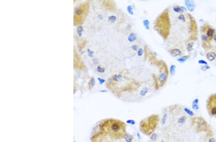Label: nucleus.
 <instances>
[{
  "label": "nucleus",
  "mask_w": 216,
  "mask_h": 142,
  "mask_svg": "<svg viewBox=\"0 0 216 142\" xmlns=\"http://www.w3.org/2000/svg\"><path fill=\"white\" fill-rule=\"evenodd\" d=\"M189 58V56H183L181 58H178L177 59V60L180 62V63H183L184 62Z\"/></svg>",
  "instance_id": "412c9836"
},
{
  "label": "nucleus",
  "mask_w": 216,
  "mask_h": 142,
  "mask_svg": "<svg viewBox=\"0 0 216 142\" xmlns=\"http://www.w3.org/2000/svg\"><path fill=\"white\" fill-rule=\"evenodd\" d=\"M94 63L95 64H97L98 63V60L97 59H94Z\"/></svg>",
  "instance_id": "e433bc0d"
},
{
  "label": "nucleus",
  "mask_w": 216,
  "mask_h": 142,
  "mask_svg": "<svg viewBox=\"0 0 216 142\" xmlns=\"http://www.w3.org/2000/svg\"><path fill=\"white\" fill-rule=\"evenodd\" d=\"M170 55L173 57H178L181 55V51L180 49L175 48L172 49L170 52Z\"/></svg>",
  "instance_id": "6e6552de"
},
{
  "label": "nucleus",
  "mask_w": 216,
  "mask_h": 142,
  "mask_svg": "<svg viewBox=\"0 0 216 142\" xmlns=\"http://www.w3.org/2000/svg\"><path fill=\"white\" fill-rule=\"evenodd\" d=\"M148 92V89L146 87L143 88L140 91V95L141 96H145Z\"/></svg>",
  "instance_id": "dca6fc26"
},
{
  "label": "nucleus",
  "mask_w": 216,
  "mask_h": 142,
  "mask_svg": "<svg viewBox=\"0 0 216 142\" xmlns=\"http://www.w3.org/2000/svg\"><path fill=\"white\" fill-rule=\"evenodd\" d=\"M207 108L209 115L216 118V93L211 94L208 98Z\"/></svg>",
  "instance_id": "39448f33"
},
{
  "label": "nucleus",
  "mask_w": 216,
  "mask_h": 142,
  "mask_svg": "<svg viewBox=\"0 0 216 142\" xmlns=\"http://www.w3.org/2000/svg\"><path fill=\"white\" fill-rule=\"evenodd\" d=\"M83 31V28L82 26H79L77 29V32L79 36H81L82 35V32Z\"/></svg>",
  "instance_id": "b1692460"
},
{
  "label": "nucleus",
  "mask_w": 216,
  "mask_h": 142,
  "mask_svg": "<svg viewBox=\"0 0 216 142\" xmlns=\"http://www.w3.org/2000/svg\"><path fill=\"white\" fill-rule=\"evenodd\" d=\"M168 78V73L164 72L160 73L158 77V80L159 81L160 85L163 86L164 83L167 81Z\"/></svg>",
  "instance_id": "0eeeda50"
},
{
  "label": "nucleus",
  "mask_w": 216,
  "mask_h": 142,
  "mask_svg": "<svg viewBox=\"0 0 216 142\" xmlns=\"http://www.w3.org/2000/svg\"><path fill=\"white\" fill-rule=\"evenodd\" d=\"M123 138L126 142H132L133 139V137L130 134L126 133L124 136Z\"/></svg>",
  "instance_id": "ddd939ff"
},
{
  "label": "nucleus",
  "mask_w": 216,
  "mask_h": 142,
  "mask_svg": "<svg viewBox=\"0 0 216 142\" xmlns=\"http://www.w3.org/2000/svg\"><path fill=\"white\" fill-rule=\"evenodd\" d=\"M122 78V76L119 74H116L112 77V80L115 82H119Z\"/></svg>",
  "instance_id": "4468645a"
},
{
  "label": "nucleus",
  "mask_w": 216,
  "mask_h": 142,
  "mask_svg": "<svg viewBox=\"0 0 216 142\" xmlns=\"http://www.w3.org/2000/svg\"><path fill=\"white\" fill-rule=\"evenodd\" d=\"M143 24L146 30H149L150 29V22L147 19H145L143 21Z\"/></svg>",
  "instance_id": "2eb2a0df"
},
{
  "label": "nucleus",
  "mask_w": 216,
  "mask_h": 142,
  "mask_svg": "<svg viewBox=\"0 0 216 142\" xmlns=\"http://www.w3.org/2000/svg\"><path fill=\"white\" fill-rule=\"evenodd\" d=\"M198 103H199V100L198 99H195L194 102H193V104L192 105H198Z\"/></svg>",
  "instance_id": "c9c22d12"
},
{
  "label": "nucleus",
  "mask_w": 216,
  "mask_h": 142,
  "mask_svg": "<svg viewBox=\"0 0 216 142\" xmlns=\"http://www.w3.org/2000/svg\"><path fill=\"white\" fill-rule=\"evenodd\" d=\"M184 111L188 115H189V116H191V117H194L195 116V114H194V112L192 111V110H190L189 109H188V108H186V107H185V108H184Z\"/></svg>",
  "instance_id": "f3484780"
},
{
  "label": "nucleus",
  "mask_w": 216,
  "mask_h": 142,
  "mask_svg": "<svg viewBox=\"0 0 216 142\" xmlns=\"http://www.w3.org/2000/svg\"><path fill=\"white\" fill-rule=\"evenodd\" d=\"M150 140L153 141V142H155L157 141V140L158 139V136L155 133H153L151 136H150Z\"/></svg>",
  "instance_id": "4be33fe9"
},
{
  "label": "nucleus",
  "mask_w": 216,
  "mask_h": 142,
  "mask_svg": "<svg viewBox=\"0 0 216 142\" xmlns=\"http://www.w3.org/2000/svg\"><path fill=\"white\" fill-rule=\"evenodd\" d=\"M185 10L186 11V9L183 7H181V6H175L173 7V11L175 13H183Z\"/></svg>",
  "instance_id": "f8f14e48"
},
{
  "label": "nucleus",
  "mask_w": 216,
  "mask_h": 142,
  "mask_svg": "<svg viewBox=\"0 0 216 142\" xmlns=\"http://www.w3.org/2000/svg\"><path fill=\"white\" fill-rule=\"evenodd\" d=\"M186 117L185 116H182L181 117L179 120H178V123H183L185 121H186Z\"/></svg>",
  "instance_id": "bb28decb"
},
{
  "label": "nucleus",
  "mask_w": 216,
  "mask_h": 142,
  "mask_svg": "<svg viewBox=\"0 0 216 142\" xmlns=\"http://www.w3.org/2000/svg\"><path fill=\"white\" fill-rule=\"evenodd\" d=\"M164 142V141H162V142Z\"/></svg>",
  "instance_id": "4c0bfd02"
},
{
  "label": "nucleus",
  "mask_w": 216,
  "mask_h": 142,
  "mask_svg": "<svg viewBox=\"0 0 216 142\" xmlns=\"http://www.w3.org/2000/svg\"><path fill=\"white\" fill-rule=\"evenodd\" d=\"M96 84V80L94 77H92L90 78L89 82V89H92Z\"/></svg>",
  "instance_id": "a211bd4d"
},
{
  "label": "nucleus",
  "mask_w": 216,
  "mask_h": 142,
  "mask_svg": "<svg viewBox=\"0 0 216 142\" xmlns=\"http://www.w3.org/2000/svg\"><path fill=\"white\" fill-rule=\"evenodd\" d=\"M194 45V43L193 42H190L189 43L188 45H187V50L188 51L190 52L192 51V49H193V46Z\"/></svg>",
  "instance_id": "393cba45"
},
{
  "label": "nucleus",
  "mask_w": 216,
  "mask_h": 142,
  "mask_svg": "<svg viewBox=\"0 0 216 142\" xmlns=\"http://www.w3.org/2000/svg\"><path fill=\"white\" fill-rule=\"evenodd\" d=\"M167 114L166 113L164 114L163 116V117H162V120H161V123H162V124H164L166 123V120H167Z\"/></svg>",
  "instance_id": "c85d7f7f"
},
{
  "label": "nucleus",
  "mask_w": 216,
  "mask_h": 142,
  "mask_svg": "<svg viewBox=\"0 0 216 142\" xmlns=\"http://www.w3.org/2000/svg\"><path fill=\"white\" fill-rule=\"evenodd\" d=\"M99 127L102 133L115 139L123 138L127 133L126 124L118 119L104 120L100 123Z\"/></svg>",
  "instance_id": "f257e3e1"
},
{
  "label": "nucleus",
  "mask_w": 216,
  "mask_h": 142,
  "mask_svg": "<svg viewBox=\"0 0 216 142\" xmlns=\"http://www.w3.org/2000/svg\"><path fill=\"white\" fill-rule=\"evenodd\" d=\"M175 71H176V66L173 65H172L170 67V70L171 75L172 76H173L175 74Z\"/></svg>",
  "instance_id": "5701e85b"
},
{
  "label": "nucleus",
  "mask_w": 216,
  "mask_h": 142,
  "mask_svg": "<svg viewBox=\"0 0 216 142\" xmlns=\"http://www.w3.org/2000/svg\"><path fill=\"white\" fill-rule=\"evenodd\" d=\"M97 70L98 72H99V73H104L105 72V69L102 68V67H100V66H98Z\"/></svg>",
  "instance_id": "cd10ccee"
},
{
  "label": "nucleus",
  "mask_w": 216,
  "mask_h": 142,
  "mask_svg": "<svg viewBox=\"0 0 216 142\" xmlns=\"http://www.w3.org/2000/svg\"><path fill=\"white\" fill-rule=\"evenodd\" d=\"M133 8L132 5H129L127 6V11L128 13L131 15H133L134 14V12H133Z\"/></svg>",
  "instance_id": "6ab92c4d"
},
{
  "label": "nucleus",
  "mask_w": 216,
  "mask_h": 142,
  "mask_svg": "<svg viewBox=\"0 0 216 142\" xmlns=\"http://www.w3.org/2000/svg\"><path fill=\"white\" fill-rule=\"evenodd\" d=\"M160 117L158 115L154 114L143 119L140 123V130L146 135L151 136L158 125Z\"/></svg>",
  "instance_id": "f03ea898"
},
{
  "label": "nucleus",
  "mask_w": 216,
  "mask_h": 142,
  "mask_svg": "<svg viewBox=\"0 0 216 142\" xmlns=\"http://www.w3.org/2000/svg\"><path fill=\"white\" fill-rule=\"evenodd\" d=\"M132 49L133 51H137L138 50V49H139V48H138V46L137 45H132Z\"/></svg>",
  "instance_id": "2f4dec72"
},
{
  "label": "nucleus",
  "mask_w": 216,
  "mask_h": 142,
  "mask_svg": "<svg viewBox=\"0 0 216 142\" xmlns=\"http://www.w3.org/2000/svg\"><path fill=\"white\" fill-rule=\"evenodd\" d=\"M87 50H88L87 51H88V56H89L90 57H92L93 56L94 52H93L92 51H91V50H89V49H88Z\"/></svg>",
  "instance_id": "f704fd0d"
},
{
  "label": "nucleus",
  "mask_w": 216,
  "mask_h": 142,
  "mask_svg": "<svg viewBox=\"0 0 216 142\" xmlns=\"http://www.w3.org/2000/svg\"><path fill=\"white\" fill-rule=\"evenodd\" d=\"M191 123L196 133H206L208 137L213 136L210 127L206 120L201 116H194L191 118Z\"/></svg>",
  "instance_id": "7ed1b4c3"
},
{
  "label": "nucleus",
  "mask_w": 216,
  "mask_h": 142,
  "mask_svg": "<svg viewBox=\"0 0 216 142\" xmlns=\"http://www.w3.org/2000/svg\"><path fill=\"white\" fill-rule=\"evenodd\" d=\"M126 123H127L128 124H131V125H134L135 124V122L133 120L130 119V120L126 121Z\"/></svg>",
  "instance_id": "7c9ffc66"
},
{
  "label": "nucleus",
  "mask_w": 216,
  "mask_h": 142,
  "mask_svg": "<svg viewBox=\"0 0 216 142\" xmlns=\"http://www.w3.org/2000/svg\"><path fill=\"white\" fill-rule=\"evenodd\" d=\"M108 20L110 22L113 24L116 21L117 17L115 15H111L108 17Z\"/></svg>",
  "instance_id": "aec40b11"
},
{
  "label": "nucleus",
  "mask_w": 216,
  "mask_h": 142,
  "mask_svg": "<svg viewBox=\"0 0 216 142\" xmlns=\"http://www.w3.org/2000/svg\"><path fill=\"white\" fill-rule=\"evenodd\" d=\"M137 35L134 33H131L128 35L127 39L130 43H132L135 41L137 39Z\"/></svg>",
  "instance_id": "9b49d317"
},
{
  "label": "nucleus",
  "mask_w": 216,
  "mask_h": 142,
  "mask_svg": "<svg viewBox=\"0 0 216 142\" xmlns=\"http://www.w3.org/2000/svg\"><path fill=\"white\" fill-rule=\"evenodd\" d=\"M185 3L187 9L190 12L193 11L195 8V4L194 3V2L192 0H186Z\"/></svg>",
  "instance_id": "1a4fd4ad"
},
{
  "label": "nucleus",
  "mask_w": 216,
  "mask_h": 142,
  "mask_svg": "<svg viewBox=\"0 0 216 142\" xmlns=\"http://www.w3.org/2000/svg\"><path fill=\"white\" fill-rule=\"evenodd\" d=\"M98 81H99V83L100 84H103L105 82V80L104 79H103V78H100V77H98Z\"/></svg>",
  "instance_id": "473e14b6"
},
{
  "label": "nucleus",
  "mask_w": 216,
  "mask_h": 142,
  "mask_svg": "<svg viewBox=\"0 0 216 142\" xmlns=\"http://www.w3.org/2000/svg\"><path fill=\"white\" fill-rule=\"evenodd\" d=\"M209 142H216V140L215 138L213 137V136L209 137Z\"/></svg>",
  "instance_id": "72a5a7b5"
},
{
  "label": "nucleus",
  "mask_w": 216,
  "mask_h": 142,
  "mask_svg": "<svg viewBox=\"0 0 216 142\" xmlns=\"http://www.w3.org/2000/svg\"><path fill=\"white\" fill-rule=\"evenodd\" d=\"M202 35L206 36L211 42L216 36V29L209 24H205L200 28Z\"/></svg>",
  "instance_id": "423d86ee"
},
{
  "label": "nucleus",
  "mask_w": 216,
  "mask_h": 142,
  "mask_svg": "<svg viewBox=\"0 0 216 142\" xmlns=\"http://www.w3.org/2000/svg\"><path fill=\"white\" fill-rule=\"evenodd\" d=\"M88 4L86 2L80 4L76 10L74 17V24L79 25L82 23L87 12Z\"/></svg>",
  "instance_id": "20e7f679"
},
{
  "label": "nucleus",
  "mask_w": 216,
  "mask_h": 142,
  "mask_svg": "<svg viewBox=\"0 0 216 142\" xmlns=\"http://www.w3.org/2000/svg\"><path fill=\"white\" fill-rule=\"evenodd\" d=\"M207 58L210 61H213L216 58V54L214 52H209L207 54Z\"/></svg>",
  "instance_id": "9d476101"
},
{
  "label": "nucleus",
  "mask_w": 216,
  "mask_h": 142,
  "mask_svg": "<svg viewBox=\"0 0 216 142\" xmlns=\"http://www.w3.org/2000/svg\"><path fill=\"white\" fill-rule=\"evenodd\" d=\"M178 19L179 20L182 21V22H185V17H184V16L183 15H182V14H180V15L178 16Z\"/></svg>",
  "instance_id": "c756f323"
},
{
  "label": "nucleus",
  "mask_w": 216,
  "mask_h": 142,
  "mask_svg": "<svg viewBox=\"0 0 216 142\" xmlns=\"http://www.w3.org/2000/svg\"><path fill=\"white\" fill-rule=\"evenodd\" d=\"M137 55L139 57H141L143 55L144 50H143V49L142 48L140 47V48H139V49H138V51H137Z\"/></svg>",
  "instance_id": "a878e982"
}]
</instances>
